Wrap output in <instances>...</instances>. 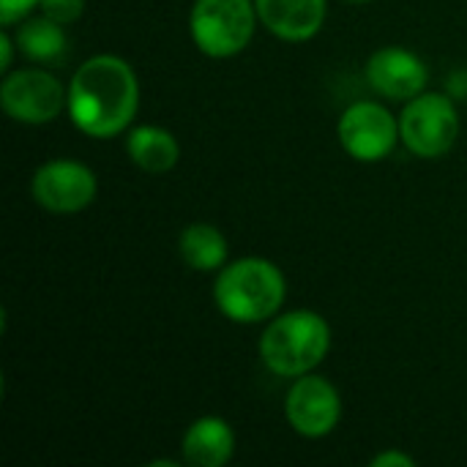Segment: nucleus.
<instances>
[{"instance_id":"f257e3e1","label":"nucleus","mask_w":467,"mask_h":467,"mask_svg":"<svg viewBox=\"0 0 467 467\" xmlns=\"http://www.w3.org/2000/svg\"><path fill=\"white\" fill-rule=\"evenodd\" d=\"M68 120L93 140L126 134L140 112V79L134 66L112 52L79 63L68 79Z\"/></svg>"},{"instance_id":"f03ea898","label":"nucleus","mask_w":467,"mask_h":467,"mask_svg":"<svg viewBox=\"0 0 467 467\" xmlns=\"http://www.w3.org/2000/svg\"><path fill=\"white\" fill-rule=\"evenodd\" d=\"M287 298L285 271L265 257H241L219 268L213 282L216 309L238 326H260L276 317Z\"/></svg>"},{"instance_id":"7ed1b4c3","label":"nucleus","mask_w":467,"mask_h":467,"mask_svg":"<svg viewBox=\"0 0 467 467\" xmlns=\"http://www.w3.org/2000/svg\"><path fill=\"white\" fill-rule=\"evenodd\" d=\"M331 326L315 309L279 312L263 328L257 353L263 367L285 380L315 372L331 350Z\"/></svg>"},{"instance_id":"20e7f679","label":"nucleus","mask_w":467,"mask_h":467,"mask_svg":"<svg viewBox=\"0 0 467 467\" xmlns=\"http://www.w3.org/2000/svg\"><path fill=\"white\" fill-rule=\"evenodd\" d=\"M260 25L254 0H194L189 14V36L194 47L213 60L241 55Z\"/></svg>"},{"instance_id":"39448f33","label":"nucleus","mask_w":467,"mask_h":467,"mask_svg":"<svg viewBox=\"0 0 467 467\" xmlns=\"http://www.w3.org/2000/svg\"><path fill=\"white\" fill-rule=\"evenodd\" d=\"M462 131L457 99L449 93L424 90L416 99L405 101L400 112V140L419 159L446 156Z\"/></svg>"},{"instance_id":"423d86ee","label":"nucleus","mask_w":467,"mask_h":467,"mask_svg":"<svg viewBox=\"0 0 467 467\" xmlns=\"http://www.w3.org/2000/svg\"><path fill=\"white\" fill-rule=\"evenodd\" d=\"M0 107L22 126H47L68 107V85L47 68H16L3 74Z\"/></svg>"},{"instance_id":"0eeeda50","label":"nucleus","mask_w":467,"mask_h":467,"mask_svg":"<svg viewBox=\"0 0 467 467\" xmlns=\"http://www.w3.org/2000/svg\"><path fill=\"white\" fill-rule=\"evenodd\" d=\"M337 137L342 150L364 164L383 161L394 153L400 140V115H394L386 104L361 99L353 101L337 123Z\"/></svg>"},{"instance_id":"6e6552de","label":"nucleus","mask_w":467,"mask_h":467,"mask_svg":"<svg viewBox=\"0 0 467 467\" xmlns=\"http://www.w3.org/2000/svg\"><path fill=\"white\" fill-rule=\"evenodd\" d=\"M36 205L55 216H74L93 205L99 194L96 172L79 159H49L30 178Z\"/></svg>"},{"instance_id":"1a4fd4ad","label":"nucleus","mask_w":467,"mask_h":467,"mask_svg":"<svg viewBox=\"0 0 467 467\" xmlns=\"http://www.w3.org/2000/svg\"><path fill=\"white\" fill-rule=\"evenodd\" d=\"M285 419L296 435L320 441L342 421V397L323 375H301L290 383L285 397Z\"/></svg>"},{"instance_id":"9d476101","label":"nucleus","mask_w":467,"mask_h":467,"mask_svg":"<svg viewBox=\"0 0 467 467\" xmlns=\"http://www.w3.org/2000/svg\"><path fill=\"white\" fill-rule=\"evenodd\" d=\"M364 74L378 96L402 104L424 93L430 82V68L421 60V55L400 44L375 49L364 66Z\"/></svg>"},{"instance_id":"9b49d317","label":"nucleus","mask_w":467,"mask_h":467,"mask_svg":"<svg viewBox=\"0 0 467 467\" xmlns=\"http://www.w3.org/2000/svg\"><path fill=\"white\" fill-rule=\"evenodd\" d=\"M260 25L279 41H312L328 16V0H254Z\"/></svg>"},{"instance_id":"f8f14e48","label":"nucleus","mask_w":467,"mask_h":467,"mask_svg":"<svg viewBox=\"0 0 467 467\" xmlns=\"http://www.w3.org/2000/svg\"><path fill=\"white\" fill-rule=\"evenodd\" d=\"M181 454L189 467H224L235 457V430L222 416H200L183 432Z\"/></svg>"},{"instance_id":"ddd939ff","label":"nucleus","mask_w":467,"mask_h":467,"mask_svg":"<svg viewBox=\"0 0 467 467\" xmlns=\"http://www.w3.org/2000/svg\"><path fill=\"white\" fill-rule=\"evenodd\" d=\"M126 156L134 167L150 175H164L178 167L181 161V142L178 137L153 123H140L126 131Z\"/></svg>"},{"instance_id":"4468645a","label":"nucleus","mask_w":467,"mask_h":467,"mask_svg":"<svg viewBox=\"0 0 467 467\" xmlns=\"http://www.w3.org/2000/svg\"><path fill=\"white\" fill-rule=\"evenodd\" d=\"M178 254L192 271L211 274V271H219L227 265L230 246H227L224 233L216 224L192 222L178 235Z\"/></svg>"},{"instance_id":"2eb2a0df","label":"nucleus","mask_w":467,"mask_h":467,"mask_svg":"<svg viewBox=\"0 0 467 467\" xmlns=\"http://www.w3.org/2000/svg\"><path fill=\"white\" fill-rule=\"evenodd\" d=\"M19 52L30 63H57L68 52V38H66V25L44 16V14H30L22 19L14 30Z\"/></svg>"},{"instance_id":"dca6fc26","label":"nucleus","mask_w":467,"mask_h":467,"mask_svg":"<svg viewBox=\"0 0 467 467\" xmlns=\"http://www.w3.org/2000/svg\"><path fill=\"white\" fill-rule=\"evenodd\" d=\"M85 5L88 0H41L38 11L60 25H71L85 14Z\"/></svg>"},{"instance_id":"f3484780","label":"nucleus","mask_w":467,"mask_h":467,"mask_svg":"<svg viewBox=\"0 0 467 467\" xmlns=\"http://www.w3.org/2000/svg\"><path fill=\"white\" fill-rule=\"evenodd\" d=\"M38 5H41V0H0V25L3 27H16Z\"/></svg>"},{"instance_id":"a211bd4d","label":"nucleus","mask_w":467,"mask_h":467,"mask_svg":"<svg viewBox=\"0 0 467 467\" xmlns=\"http://www.w3.org/2000/svg\"><path fill=\"white\" fill-rule=\"evenodd\" d=\"M16 38L11 33V27H3L0 30V71L8 74L11 71V63H14V55H16Z\"/></svg>"},{"instance_id":"6ab92c4d","label":"nucleus","mask_w":467,"mask_h":467,"mask_svg":"<svg viewBox=\"0 0 467 467\" xmlns=\"http://www.w3.org/2000/svg\"><path fill=\"white\" fill-rule=\"evenodd\" d=\"M372 467H416V460L405 451H397V449H389V451H380L378 457H372Z\"/></svg>"},{"instance_id":"aec40b11","label":"nucleus","mask_w":467,"mask_h":467,"mask_svg":"<svg viewBox=\"0 0 467 467\" xmlns=\"http://www.w3.org/2000/svg\"><path fill=\"white\" fill-rule=\"evenodd\" d=\"M446 93H449V96H454V99H467V71L465 68H460V71H451Z\"/></svg>"},{"instance_id":"412c9836","label":"nucleus","mask_w":467,"mask_h":467,"mask_svg":"<svg viewBox=\"0 0 467 467\" xmlns=\"http://www.w3.org/2000/svg\"><path fill=\"white\" fill-rule=\"evenodd\" d=\"M342 3H348V5H367V3H372V0H342Z\"/></svg>"}]
</instances>
